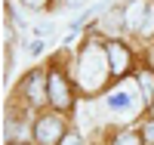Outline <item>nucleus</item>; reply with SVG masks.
I'll return each mask as SVG.
<instances>
[{
	"label": "nucleus",
	"instance_id": "nucleus-1",
	"mask_svg": "<svg viewBox=\"0 0 154 145\" xmlns=\"http://www.w3.org/2000/svg\"><path fill=\"white\" fill-rule=\"evenodd\" d=\"M139 102H145L142 93H139V87L130 80V84H120L117 90H111L108 99H105V108L114 111V114H133L139 108Z\"/></svg>",
	"mask_w": 154,
	"mask_h": 145
},
{
	"label": "nucleus",
	"instance_id": "nucleus-2",
	"mask_svg": "<svg viewBox=\"0 0 154 145\" xmlns=\"http://www.w3.org/2000/svg\"><path fill=\"white\" fill-rule=\"evenodd\" d=\"M59 136H62V121L59 117H43V121L37 124V139L43 145H53Z\"/></svg>",
	"mask_w": 154,
	"mask_h": 145
},
{
	"label": "nucleus",
	"instance_id": "nucleus-3",
	"mask_svg": "<svg viewBox=\"0 0 154 145\" xmlns=\"http://www.w3.org/2000/svg\"><path fill=\"white\" fill-rule=\"evenodd\" d=\"M145 12H148L145 0H133V3L126 6V19H123V25H126V28H133V31H139V28H142V22H145Z\"/></svg>",
	"mask_w": 154,
	"mask_h": 145
},
{
	"label": "nucleus",
	"instance_id": "nucleus-4",
	"mask_svg": "<svg viewBox=\"0 0 154 145\" xmlns=\"http://www.w3.org/2000/svg\"><path fill=\"white\" fill-rule=\"evenodd\" d=\"M49 99H53L59 108H65V105H68V87H65V80H62V74H53V77H49Z\"/></svg>",
	"mask_w": 154,
	"mask_h": 145
},
{
	"label": "nucleus",
	"instance_id": "nucleus-5",
	"mask_svg": "<svg viewBox=\"0 0 154 145\" xmlns=\"http://www.w3.org/2000/svg\"><path fill=\"white\" fill-rule=\"evenodd\" d=\"M108 56H111V71L114 74H123L126 71V49L120 46V43H108Z\"/></svg>",
	"mask_w": 154,
	"mask_h": 145
},
{
	"label": "nucleus",
	"instance_id": "nucleus-6",
	"mask_svg": "<svg viewBox=\"0 0 154 145\" xmlns=\"http://www.w3.org/2000/svg\"><path fill=\"white\" fill-rule=\"evenodd\" d=\"M28 96H31V102H40L43 99V77L40 74H34L28 80Z\"/></svg>",
	"mask_w": 154,
	"mask_h": 145
},
{
	"label": "nucleus",
	"instance_id": "nucleus-7",
	"mask_svg": "<svg viewBox=\"0 0 154 145\" xmlns=\"http://www.w3.org/2000/svg\"><path fill=\"white\" fill-rule=\"evenodd\" d=\"M139 90H142V99H145V102H154V77H151V74H142V77H139Z\"/></svg>",
	"mask_w": 154,
	"mask_h": 145
},
{
	"label": "nucleus",
	"instance_id": "nucleus-8",
	"mask_svg": "<svg viewBox=\"0 0 154 145\" xmlns=\"http://www.w3.org/2000/svg\"><path fill=\"white\" fill-rule=\"evenodd\" d=\"M142 34H154V6H148L145 12V22H142V28H139Z\"/></svg>",
	"mask_w": 154,
	"mask_h": 145
},
{
	"label": "nucleus",
	"instance_id": "nucleus-9",
	"mask_svg": "<svg viewBox=\"0 0 154 145\" xmlns=\"http://www.w3.org/2000/svg\"><path fill=\"white\" fill-rule=\"evenodd\" d=\"M25 49H28L31 56H37V52L43 49V40H28V43H25Z\"/></svg>",
	"mask_w": 154,
	"mask_h": 145
},
{
	"label": "nucleus",
	"instance_id": "nucleus-10",
	"mask_svg": "<svg viewBox=\"0 0 154 145\" xmlns=\"http://www.w3.org/2000/svg\"><path fill=\"white\" fill-rule=\"evenodd\" d=\"M111 145H139V139H136V136H117Z\"/></svg>",
	"mask_w": 154,
	"mask_h": 145
},
{
	"label": "nucleus",
	"instance_id": "nucleus-11",
	"mask_svg": "<svg viewBox=\"0 0 154 145\" xmlns=\"http://www.w3.org/2000/svg\"><path fill=\"white\" fill-rule=\"evenodd\" d=\"M62 145H80V139H77V136H65V139H62Z\"/></svg>",
	"mask_w": 154,
	"mask_h": 145
},
{
	"label": "nucleus",
	"instance_id": "nucleus-12",
	"mask_svg": "<svg viewBox=\"0 0 154 145\" xmlns=\"http://www.w3.org/2000/svg\"><path fill=\"white\" fill-rule=\"evenodd\" d=\"M145 139H154V121H151V124L145 127Z\"/></svg>",
	"mask_w": 154,
	"mask_h": 145
},
{
	"label": "nucleus",
	"instance_id": "nucleus-13",
	"mask_svg": "<svg viewBox=\"0 0 154 145\" xmlns=\"http://www.w3.org/2000/svg\"><path fill=\"white\" fill-rule=\"evenodd\" d=\"M22 3H28V6H40L43 0H22Z\"/></svg>",
	"mask_w": 154,
	"mask_h": 145
},
{
	"label": "nucleus",
	"instance_id": "nucleus-14",
	"mask_svg": "<svg viewBox=\"0 0 154 145\" xmlns=\"http://www.w3.org/2000/svg\"><path fill=\"white\" fill-rule=\"evenodd\" d=\"M65 3H68V6H77V3H83V0H65Z\"/></svg>",
	"mask_w": 154,
	"mask_h": 145
},
{
	"label": "nucleus",
	"instance_id": "nucleus-15",
	"mask_svg": "<svg viewBox=\"0 0 154 145\" xmlns=\"http://www.w3.org/2000/svg\"><path fill=\"white\" fill-rule=\"evenodd\" d=\"M151 65H154V49H151Z\"/></svg>",
	"mask_w": 154,
	"mask_h": 145
}]
</instances>
